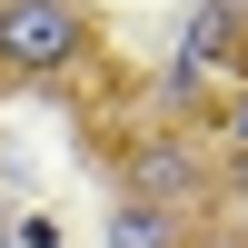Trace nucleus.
Segmentation results:
<instances>
[{
  "instance_id": "f257e3e1",
  "label": "nucleus",
  "mask_w": 248,
  "mask_h": 248,
  "mask_svg": "<svg viewBox=\"0 0 248 248\" xmlns=\"http://www.w3.org/2000/svg\"><path fill=\"white\" fill-rule=\"evenodd\" d=\"M79 50L70 0H0V70H60Z\"/></svg>"
},
{
  "instance_id": "f03ea898",
  "label": "nucleus",
  "mask_w": 248,
  "mask_h": 248,
  "mask_svg": "<svg viewBox=\"0 0 248 248\" xmlns=\"http://www.w3.org/2000/svg\"><path fill=\"white\" fill-rule=\"evenodd\" d=\"M109 248H169V229H159L149 209H119L109 218Z\"/></svg>"
},
{
  "instance_id": "7ed1b4c3",
  "label": "nucleus",
  "mask_w": 248,
  "mask_h": 248,
  "mask_svg": "<svg viewBox=\"0 0 248 248\" xmlns=\"http://www.w3.org/2000/svg\"><path fill=\"white\" fill-rule=\"evenodd\" d=\"M129 179H139V189H179L189 159H179V149H149V159H129Z\"/></svg>"
}]
</instances>
